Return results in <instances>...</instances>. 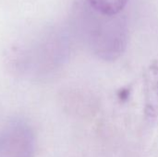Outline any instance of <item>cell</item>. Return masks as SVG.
Instances as JSON below:
<instances>
[{
  "label": "cell",
  "instance_id": "6da1fadb",
  "mask_svg": "<svg viewBox=\"0 0 158 157\" xmlns=\"http://www.w3.org/2000/svg\"><path fill=\"white\" fill-rule=\"evenodd\" d=\"M85 25L88 43L95 55L105 60L122 55L128 43V25L121 13L108 16L89 6Z\"/></svg>",
  "mask_w": 158,
  "mask_h": 157
},
{
  "label": "cell",
  "instance_id": "3957f363",
  "mask_svg": "<svg viewBox=\"0 0 158 157\" xmlns=\"http://www.w3.org/2000/svg\"><path fill=\"white\" fill-rule=\"evenodd\" d=\"M129 0H87L88 6L96 12L113 16L122 12Z\"/></svg>",
  "mask_w": 158,
  "mask_h": 157
},
{
  "label": "cell",
  "instance_id": "7a4b0ae2",
  "mask_svg": "<svg viewBox=\"0 0 158 157\" xmlns=\"http://www.w3.org/2000/svg\"><path fill=\"white\" fill-rule=\"evenodd\" d=\"M35 136L30 125L12 119L0 130V157H33Z\"/></svg>",
  "mask_w": 158,
  "mask_h": 157
}]
</instances>
